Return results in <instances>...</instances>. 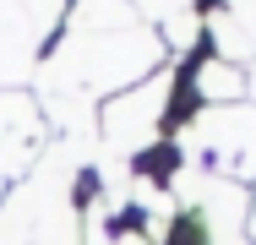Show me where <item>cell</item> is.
I'll list each match as a JSON object with an SVG mask.
<instances>
[{"label":"cell","instance_id":"obj_1","mask_svg":"<svg viewBox=\"0 0 256 245\" xmlns=\"http://www.w3.org/2000/svg\"><path fill=\"white\" fill-rule=\"evenodd\" d=\"M234 229H240V191L207 186V196H191V202L169 218L164 245H229Z\"/></svg>","mask_w":256,"mask_h":245}]
</instances>
